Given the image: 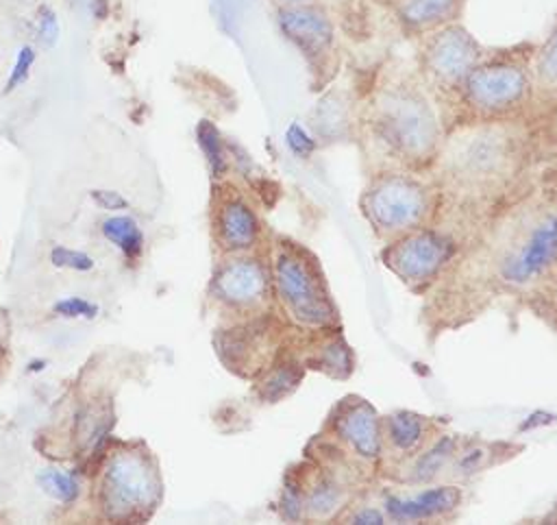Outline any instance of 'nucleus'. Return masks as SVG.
<instances>
[{
  "mask_svg": "<svg viewBox=\"0 0 557 525\" xmlns=\"http://www.w3.org/2000/svg\"><path fill=\"white\" fill-rule=\"evenodd\" d=\"M370 122L374 135L407 159L431 155L440 137L437 115L429 96L407 78H392L376 89L370 105Z\"/></svg>",
  "mask_w": 557,
  "mask_h": 525,
  "instance_id": "obj_1",
  "label": "nucleus"
},
{
  "mask_svg": "<svg viewBox=\"0 0 557 525\" xmlns=\"http://www.w3.org/2000/svg\"><path fill=\"white\" fill-rule=\"evenodd\" d=\"M533 72L529 59L500 52L481 57L468 72L459 91L463 102L479 115L498 118L520 109L533 94Z\"/></svg>",
  "mask_w": 557,
  "mask_h": 525,
  "instance_id": "obj_2",
  "label": "nucleus"
},
{
  "mask_svg": "<svg viewBox=\"0 0 557 525\" xmlns=\"http://www.w3.org/2000/svg\"><path fill=\"white\" fill-rule=\"evenodd\" d=\"M274 283L294 320L307 327L335 322V307L329 301L318 268L292 246H278L274 257Z\"/></svg>",
  "mask_w": 557,
  "mask_h": 525,
  "instance_id": "obj_3",
  "label": "nucleus"
},
{
  "mask_svg": "<svg viewBox=\"0 0 557 525\" xmlns=\"http://www.w3.org/2000/svg\"><path fill=\"white\" fill-rule=\"evenodd\" d=\"M361 207L379 233H409L418 229L429 213V190L411 176L385 174L363 194Z\"/></svg>",
  "mask_w": 557,
  "mask_h": 525,
  "instance_id": "obj_4",
  "label": "nucleus"
},
{
  "mask_svg": "<svg viewBox=\"0 0 557 525\" xmlns=\"http://www.w3.org/2000/svg\"><path fill=\"white\" fill-rule=\"evenodd\" d=\"M420 39V68L426 81L440 89H459L468 72L485 54L474 35L459 22L431 30Z\"/></svg>",
  "mask_w": 557,
  "mask_h": 525,
  "instance_id": "obj_5",
  "label": "nucleus"
},
{
  "mask_svg": "<svg viewBox=\"0 0 557 525\" xmlns=\"http://www.w3.org/2000/svg\"><path fill=\"white\" fill-rule=\"evenodd\" d=\"M278 33L307 59L311 68L324 70L335 50V20L322 2L274 7Z\"/></svg>",
  "mask_w": 557,
  "mask_h": 525,
  "instance_id": "obj_6",
  "label": "nucleus"
},
{
  "mask_svg": "<svg viewBox=\"0 0 557 525\" xmlns=\"http://www.w3.org/2000/svg\"><path fill=\"white\" fill-rule=\"evenodd\" d=\"M453 170L466 181L503 174L513 157L511 137L500 126H481L457 137L446 152Z\"/></svg>",
  "mask_w": 557,
  "mask_h": 525,
  "instance_id": "obj_7",
  "label": "nucleus"
},
{
  "mask_svg": "<svg viewBox=\"0 0 557 525\" xmlns=\"http://www.w3.org/2000/svg\"><path fill=\"white\" fill-rule=\"evenodd\" d=\"M557 264V211L542 213L533 227L505 253L500 277L513 285H529Z\"/></svg>",
  "mask_w": 557,
  "mask_h": 525,
  "instance_id": "obj_8",
  "label": "nucleus"
},
{
  "mask_svg": "<svg viewBox=\"0 0 557 525\" xmlns=\"http://www.w3.org/2000/svg\"><path fill=\"white\" fill-rule=\"evenodd\" d=\"M385 264L407 283H424L433 279L450 257V244L429 231L403 235L385 248Z\"/></svg>",
  "mask_w": 557,
  "mask_h": 525,
  "instance_id": "obj_9",
  "label": "nucleus"
},
{
  "mask_svg": "<svg viewBox=\"0 0 557 525\" xmlns=\"http://www.w3.org/2000/svg\"><path fill=\"white\" fill-rule=\"evenodd\" d=\"M333 429L337 438L361 460H374L381 451V434L376 412L370 403L352 399L339 405L333 418Z\"/></svg>",
  "mask_w": 557,
  "mask_h": 525,
  "instance_id": "obj_10",
  "label": "nucleus"
},
{
  "mask_svg": "<svg viewBox=\"0 0 557 525\" xmlns=\"http://www.w3.org/2000/svg\"><path fill=\"white\" fill-rule=\"evenodd\" d=\"M466 0H398L392 4L398 26L413 37H422L446 24L459 22Z\"/></svg>",
  "mask_w": 557,
  "mask_h": 525,
  "instance_id": "obj_11",
  "label": "nucleus"
},
{
  "mask_svg": "<svg viewBox=\"0 0 557 525\" xmlns=\"http://www.w3.org/2000/svg\"><path fill=\"white\" fill-rule=\"evenodd\" d=\"M218 294L237 307H252L265 301L268 274L255 259H237L228 264L215 279Z\"/></svg>",
  "mask_w": 557,
  "mask_h": 525,
  "instance_id": "obj_12",
  "label": "nucleus"
},
{
  "mask_svg": "<svg viewBox=\"0 0 557 525\" xmlns=\"http://www.w3.org/2000/svg\"><path fill=\"white\" fill-rule=\"evenodd\" d=\"M459 490L453 486H435L422 490L409 499H387V512L396 521H420L433 518L459 505Z\"/></svg>",
  "mask_w": 557,
  "mask_h": 525,
  "instance_id": "obj_13",
  "label": "nucleus"
},
{
  "mask_svg": "<svg viewBox=\"0 0 557 525\" xmlns=\"http://www.w3.org/2000/svg\"><path fill=\"white\" fill-rule=\"evenodd\" d=\"M220 240L231 251H244L252 246L257 237V218L242 200H228L220 209Z\"/></svg>",
  "mask_w": 557,
  "mask_h": 525,
  "instance_id": "obj_14",
  "label": "nucleus"
},
{
  "mask_svg": "<svg viewBox=\"0 0 557 525\" xmlns=\"http://www.w3.org/2000/svg\"><path fill=\"white\" fill-rule=\"evenodd\" d=\"M389 444L403 453H413L426 438V423L418 414L396 412L385 420Z\"/></svg>",
  "mask_w": 557,
  "mask_h": 525,
  "instance_id": "obj_15",
  "label": "nucleus"
},
{
  "mask_svg": "<svg viewBox=\"0 0 557 525\" xmlns=\"http://www.w3.org/2000/svg\"><path fill=\"white\" fill-rule=\"evenodd\" d=\"M533 85L544 91V94H555L557 91V22L546 37V41L535 50L533 63Z\"/></svg>",
  "mask_w": 557,
  "mask_h": 525,
  "instance_id": "obj_16",
  "label": "nucleus"
},
{
  "mask_svg": "<svg viewBox=\"0 0 557 525\" xmlns=\"http://www.w3.org/2000/svg\"><path fill=\"white\" fill-rule=\"evenodd\" d=\"M342 488L335 481L322 477L302 497V510H307V514L313 518H329L342 505Z\"/></svg>",
  "mask_w": 557,
  "mask_h": 525,
  "instance_id": "obj_17",
  "label": "nucleus"
},
{
  "mask_svg": "<svg viewBox=\"0 0 557 525\" xmlns=\"http://www.w3.org/2000/svg\"><path fill=\"white\" fill-rule=\"evenodd\" d=\"M102 233L111 240L126 257H135L141 253V231L137 222L128 216H113L102 222Z\"/></svg>",
  "mask_w": 557,
  "mask_h": 525,
  "instance_id": "obj_18",
  "label": "nucleus"
},
{
  "mask_svg": "<svg viewBox=\"0 0 557 525\" xmlns=\"http://www.w3.org/2000/svg\"><path fill=\"white\" fill-rule=\"evenodd\" d=\"M453 447H455L453 438H442V440H437V442L418 460V464H416V468H413V477H416L418 481H426V479L435 477V475L442 471V466L450 460Z\"/></svg>",
  "mask_w": 557,
  "mask_h": 525,
  "instance_id": "obj_19",
  "label": "nucleus"
},
{
  "mask_svg": "<svg viewBox=\"0 0 557 525\" xmlns=\"http://www.w3.org/2000/svg\"><path fill=\"white\" fill-rule=\"evenodd\" d=\"M33 30H35V39L44 46V48H54L59 44L61 37V22L57 11L50 4H39L33 17Z\"/></svg>",
  "mask_w": 557,
  "mask_h": 525,
  "instance_id": "obj_20",
  "label": "nucleus"
},
{
  "mask_svg": "<svg viewBox=\"0 0 557 525\" xmlns=\"http://www.w3.org/2000/svg\"><path fill=\"white\" fill-rule=\"evenodd\" d=\"M39 484H41V488H44L50 497H54L57 501H63V503L74 501L76 495H78V484H76V479H74L72 475H67V473L57 471V468L44 471V473L39 475Z\"/></svg>",
  "mask_w": 557,
  "mask_h": 525,
  "instance_id": "obj_21",
  "label": "nucleus"
},
{
  "mask_svg": "<svg viewBox=\"0 0 557 525\" xmlns=\"http://www.w3.org/2000/svg\"><path fill=\"white\" fill-rule=\"evenodd\" d=\"M344 120H346V105L342 100H337L333 94L318 102L315 113H313V124L318 126L320 133H326L331 126H337Z\"/></svg>",
  "mask_w": 557,
  "mask_h": 525,
  "instance_id": "obj_22",
  "label": "nucleus"
},
{
  "mask_svg": "<svg viewBox=\"0 0 557 525\" xmlns=\"http://www.w3.org/2000/svg\"><path fill=\"white\" fill-rule=\"evenodd\" d=\"M35 61H37V50L30 44L20 46V50L15 54V61H13V65L9 70V76H7V91L17 89L30 76V70H33Z\"/></svg>",
  "mask_w": 557,
  "mask_h": 525,
  "instance_id": "obj_23",
  "label": "nucleus"
},
{
  "mask_svg": "<svg viewBox=\"0 0 557 525\" xmlns=\"http://www.w3.org/2000/svg\"><path fill=\"white\" fill-rule=\"evenodd\" d=\"M198 142L200 146L205 148V155L213 168V172H220L224 168V157H222V146H220V135L218 131L209 124V122H202L198 126Z\"/></svg>",
  "mask_w": 557,
  "mask_h": 525,
  "instance_id": "obj_24",
  "label": "nucleus"
},
{
  "mask_svg": "<svg viewBox=\"0 0 557 525\" xmlns=\"http://www.w3.org/2000/svg\"><path fill=\"white\" fill-rule=\"evenodd\" d=\"M113 486L117 488V492L124 497V499H141L144 490H146V481H144V475L135 468H120L115 473V481Z\"/></svg>",
  "mask_w": 557,
  "mask_h": 525,
  "instance_id": "obj_25",
  "label": "nucleus"
},
{
  "mask_svg": "<svg viewBox=\"0 0 557 525\" xmlns=\"http://www.w3.org/2000/svg\"><path fill=\"white\" fill-rule=\"evenodd\" d=\"M320 364H322V368H326V370H335V375H346V373L350 370V355H348V351H346L344 344L333 342V344H326V346L322 349Z\"/></svg>",
  "mask_w": 557,
  "mask_h": 525,
  "instance_id": "obj_26",
  "label": "nucleus"
},
{
  "mask_svg": "<svg viewBox=\"0 0 557 525\" xmlns=\"http://www.w3.org/2000/svg\"><path fill=\"white\" fill-rule=\"evenodd\" d=\"M50 261L54 266H61V268H72V270H91L94 268V259L85 253H78V251H70V248H63V246H57L52 253H50Z\"/></svg>",
  "mask_w": 557,
  "mask_h": 525,
  "instance_id": "obj_27",
  "label": "nucleus"
},
{
  "mask_svg": "<svg viewBox=\"0 0 557 525\" xmlns=\"http://www.w3.org/2000/svg\"><path fill=\"white\" fill-rule=\"evenodd\" d=\"M54 312L65 318H94L98 314V305L89 303L85 298H63L54 305Z\"/></svg>",
  "mask_w": 557,
  "mask_h": 525,
  "instance_id": "obj_28",
  "label": "nucleus"
},
{
  "mask_svg": "<svg viewBox=\"0 0 557 525\" xmlns=\"http://www.w3.org/2000/svg\"><path fill=\"white\" fill-rule=\"evenodd\" d=\"M300 375L294 373L292 368H278L268 381H265V396L268 399H276L283 396L285 392H289V388H294L298 383Z\"/></svg>",
  "mask_w": 557,
  "mask_h": 525,
  "instance_id": "obj_29",
  "label": "nucleus"
},
{
  "mask_svg": "<svg viewBox=\"0 0 557 525\" xmlns=\"http://www.w3.org/2000/svg\"><path fill=\"white\" fill-rule=\"evenodd\" d=\"M287 144L294 152L298 155H309L313 150V139L298 126V124H292L289 131H287Z\"/></svg>",
  "mask_w": 557,
  "mask_h": 525,
  "instance_id": "obj_30",
  "label": "nucleus"
},
{
  "mask_svg": "<svg viewBox=\"0 0 557 525\" xmlns=\"http://www.w3.org/2000/svg\"><path fill=\"white\" fill-rule=\"evenodd\" d=\"M91 198H94L100 207H104V209H122V207H126V198L120 196L117 192L96 190V192H91Z\"/></svg>",
  "mask_w": 557,
  "mask_h": 525,
  "instance_id": "obj_31",
  "label": "nucleus"
},
{
  "mask_svg": "<svg viewBox=\"0 0 557 525\" xmlns=\"http://www.w3.org/2000/svg\"><path fill=\"white\" fill-rule=\"evenodd\" d=\"M355 523H383V516L376 510H361L352 516Z\"/></svg>",
  "mask_w": 557,
  "mask_h": 525,
  "instance_id": "obj_32",
  "label": "nucleus"
},
{
  "mask_svg": "<svg viewBox=\"0 0 557 525\" xmlns=\"http://www.w3.org/2000/svg\"><path fill=\"white\" fill-rule=\"evenodd\" d=\"M274 7H296V4H309V2H322V0H270Z\"/></svg>",
  "mask_w": 557,
  "mask_h": 525,
  "instance_id": "obj_33",
  "label": "nucleus"
},
{
  "mask_svg": "<svg viewBox=\"0 0 557 525\" xmlns=\"http://www.w3.org/2000/svg\"><path fill=\"white\" fill-rule=\"evenodd\" d=\"M9 2H15V4H33L37 0H9Z\"/></svg>",
  "mask_w": 557,
  "mask_h": 525,
  "instance_id": "obj_34",
  "label": "nucleus"
},
{
  "mask_svg": "<svg viewBox=\"0 0 557 525\" xmlns=\"http://www.w3.org/2000/svg\"><path fill=\"white\" fill-rule=\"evenodd\" d=\"M379 2H387V4H394V2H398V0H379Z\"/></svg>",
  "mask_w": 557,
  "mask_h": 525,
  "instance_id": "obj_35",
  "label": "nucleus"
},
{
  "mask_svg": "<svg viewBox=\"0 0 557 525\" xmlns=\"http://www.w3.org/2000/svg\"><path fill=\"white\" fill-rule=\"evenodd\" d=\"M555 512H557V505H555Z\"/></svg>",
  "mask_w": 557,
  "mask_h": 525,
  "instance_id": "obj_36",
  "label": "nucleus"
}]
</instances>
